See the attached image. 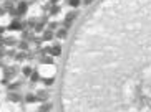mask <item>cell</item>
<instances>
[{
    "label": "cell",
    "mask_w": 151,
    "mask_h": 112,
    "mask_svg": "<svg viewBox=\"0 0 151 112\" xmlns=\"http://www.w3.org/2000/svg\"><path fill=\"white\" fill-rule=\"evenodd\" d=\"M15 74H17V69L15 68H7L5 69V76H3V78H8L10 79V78H13Z\"/></svg>",
    "instance_id": "5"
},
{
    "label": "cell",
    "mask_w": 151,
    "mask_h": 112,
    "mask_svg": "<svg viewBox=\"0 0 151 112\" xmlns=\"http://www.w3.org/2000/svg\"><path fill=\"white\" fill-rule=\"evenodd\" d=\"M25 101H27L28 104H33V102H37V101H38V97H37V96H33V94H27Z\"/></svg>",
    "instance_id": "13"
},
{
    "label": "cell",
    "mask_w": 151,
    "mask_h": 112,
    "mask_svg": "<svg viewBox=\"0 0 151 112\" xmlns=\"http://www.w3.org/2000/svg\"><path fill=\"white\" fill-rule=\"evenodd\" d=\"M48 28H50V30H55V28H58V23L57 22H52L50 25H48Z\"/></svg>",
    "instance_id": "25"
},
{
    "label": "cell",
    "mask_w": 151,
    "mask_h": 112,
    "mask_svg": "<svg viewBox=\"0 0 151 112\" xmlns=\"http://www.w3.org/2000/svg\"><path fill=\"white\" fill-rule=\"evenodd\" d=\"M2 45H5V43H3V40H2V38H0V48H2Z\"/></svg>",
    "instance_id": "33"
},
{
    "label": "cell",
    "mask_w": 151,
    "mask_h": 112,
    "mask_svg": "<svg viewBox=\"0 0 151 112\" xmlns=\"http://www.w3.org/2000/svg\"><path fill=\"white\" fill-rule=\"evenodd\" d=\"M43 26H45V23H42V22H40L38 25H35L33 30H35V31H42V30H43Z\"/></svg>",
    "instance_id": "22"
},
{
    "label": "cell",
    "mask_w": 151,
    "mask_h": 112,
    "mask_svg": "<svg viewBox=\"0 0 151 112\" xmlns=\"http://www.w3.org/2000/svg\"><path fill=\"white\" fill-rule=\"evenodd\" d=\"M42 82H43L45 86H52V84H53V78H43Z\"/></svg>",
    "instance_id": "19"
},
{
    "label": "cell",
    "mask_w": 151,
    "mask_h": 112,
    "mask_svg": "<svg viewBox=\"0 0 151 112\" xmlns=\"http://www.w3.org/2000/svg\"><path fill=\"white\" fill-rule=\"evenodd\" d=\"M50 53H52V56H60L62 54V46L60 45H53V46L50 48Z\"/></svg>",
    "instance_id": "3"
},
{
    "label": "cell",
    "mask_w": 151,
    "mask_h": 112,
    "mask_svg": "<svg viewBox=\"0 0 151 112\" xmlns=\"http://www.w3.org/2000/svg\"><path fill=\"white\" fill-rule=\"evenodd\" d=\"M58 2V0H52V3H57Z\"/></svg>",
    "instance_id": "34"
},
{
    "label": "cell",
    "mask_w": 151,
    "mask_h": 112,
    "mask_svg": "<svg viewBox=\"0 0 151 112\" xmlns=\"http://www.w3.org/2000/svg\"><path fill=\"white\" fill-rule=\"evenodd\" d=\"M28 26L30 28H35V20H32V18L28 20Z\"/></svg>",
    "instance_id": "27"
},
{
    "label": "cell",
    "mask_w": 151,
    "mask_h": 112,
    "mask_svg": "<svg viewBox=\"0 0 151 112\" xmlns=\"http://www.w3.org/2000/svg\"><path fill=\"white\" fill-rule=\"evenodd\" d=\"M38 79H40V76H38V73H37V71H33V73H32V74H30V86H33V84L37 82Z\"/></svg>",
    "instance_id": "10"
},
{
    "label": "cell",
    "mask_w": 151,
    "mask_h": 112,
    "mask_svg": "<svg viewBox=\"0 0 151 112\" xmlns=\"http://www.w3.org/2000/svg\"><path fill=\"white\" fill-rule=\"evenodd\" d=\"M22 73H23V74H25V76H30L32 73H33V69H32L30 66H25V68L22 69Z\"/></svg>",
    "instance_id": "18"
},
{
    "label": "cell",
    "mask_w": 151,
    "mask_h": 112,
    "mask_svg": "<svg viewBox=\"0 0 151 112\" xmlns=\"http://www.w3.org/2000/svg\"><path fill=\"white\" fill-rule=\"evenodd\" d=\"M91 2H93V0H83V3H85V5H90Z\"/></svg>",
    "instance_id": "30"
},
{
    "label": "cell",
    "mask_w": 151,
    "mask_h": 112,
    "mask_svg": "<svg viewBox=\"0 0 151 112\" xmlns=\"http://www.w3.org/2000/svg\"><path fill=\"white\" fill-rule=\"evenodd\" d=\"M37 97H38V101H47L48 99V92L45 89H42V91L37 92Z\"/></svg>",
    "instance_id": "6"
},
{
    "label": "cell",
    "mask_w": 151,
    "mask_h": 112,
    "mask_svg": "<svg viewBox=\"0 0 151 112\" xmlns=\"http://www.w3.org/2000/svg\"><path fill=\"white\" fill-rule=\"evenodd\" d=\"M3 33H5V28H3V26H0V35H3Z\"/></svg>",
    "instance_id": "31"
},
{
    "label": "cell",
    "mask_w": 151,
    "mask_h": 112,
    "mask_svg": "<svg viewBox=\"0 0 151 112\" xmlns=\"http://www.w3.org/2000/svg\"><path fill=\"white\" fill-rule=\"evenodd\" d=\"M72 23H73V22H70V20H65V28H66V30L72 26Z\"/></svg>",
    "instance_id": "26"
},
{
    "label": "cell",
    "mask_w": 151,
    "mask_h": 112,
    "mask_svg": "<svg viewBox=\"0 0 151 112\" xmlns=\"http://www.w3.org/2000/svg\"><path fill=\"white\" fill-rule=\"evenodd\" d=\"M2 86H8V78H3L2 79Z\"/></svg>",
    "instance_id": "28"
},
{
    "label": "cell",
    "mask_w": 151,
    "mask_h": 112,
    "mask_svg": "<svg viewBox=\"0 0 151 112\" xmlns=\"http://www.w3.org/2000/svg\"><path fill=\"white\" fill-rule=\"evenodd\" d=\"M50 13H52V15H58V13H60V5L53 3V5H52V10H50Z\"/></svg>",
    "instance_id": "15"
},
{
    "label": "cell",
    "mask_w": 151,
    "mask_h": 112,
    "mask_svg": "<svg viewBox=\"0 0 151 112\" xmlns=\"http://www.w3.org/2000/svg\"><path fill=\"white\" fill-rule=\"evenodd\" d=\"M68 5L72 7V8H76V7L80 5V0H68Z\"/></svg>",
    "instance_id": "20"
},
{
    "label": "cell",
    "mask_w": 151,
    "mask_h": 112,
    "mask_svg": "<svg viewBox=\"0 0 151 112\" xmlns=\"http://www.w3.org/2000/svg\"><path fill=\"white\" fill-rule=\"evenodd\" d=\"M75 17H76V13H75V12H70L68 15H66V18H65V20H70V22H73V20H75Z\"/></svg>",
    "instance_id": "21"
},
{
    "label": "cell",
    "mask_w": 151,
    "mask_h": 112,
    "mask_svg": "<svg viewBox=\"0 0 151 112\" xmlns=\"http://www.w3.org/2000/svg\"><path fill=\"white\" fill-rule=\"evenodd\" d=\"M27 8H28L27 2H18V5H17V8L12 12V15H13V17H18V18H20V15H23V13L27 12Z\"/></svg>",
    "instance_id": "1"
},
{
    "label": "cell",
    "mask_w": 151,
    "mask_h": 112,
    "mask_svg": "<svg viewBox=\"0 0 151 112\" xmlns=\"http://www.w3.org/2000/svg\"><path fill=\"white\" fill-rule=\"evenodd\" d=\"M33 43H35V46H40L43 43V38H33Z\"/></svg>",
    "instance_id": "23"
},
{
    "label": "cell",
    "mask_w": 151,
    "mask_h": 112,
    "mask_svg": "<svg viewBox=\"0 0 151 112\" xmlns=\"http://www.w3.org/2000/svg\"><path fill=\"white\" fill-rule=\"evenodd\" d=\"M15 54H17V53H15V51H13V50H10L8 53H7V56H13V58H15Z\"/></svg>",
    "instance_id": "29"
},
{
    "label": "cell",
    "mask_w": 151,
    "mask_h": 112,
    "mask_svg": "<svg viewBox=\"0 0 151 112\" xmlns=\"http://www.w3.org/2000/svg\"><path fill=\"white\" fill-rule=\"evenodd\" d=\"M8 101H12V102H18V101H20V94L10 92V94H8Z\"/></svg>",
    "instance_id": "11"
},
{
    "label": "cell",
    "mask_w": 151,
    "mask_h": 112,
    "mask_svg": "<svg viewBox=\"0 0 151 112\" xmlns=\"http://www.w3.org/2000/svg\"><path fill=\"white\" fill-rule=\"evenodd\" d=\"M40 63L42 64H52V63H53V56H42Z\"/></svg>",
    "instance_id": "9"
},
{
    "label": "cell",
    "mask_w": 151,
    "mask_h": 112,
    "mask_svg": "<svg viewBox=\"0 0 151 112\" xmlns=\"http://www.w3.org/2000/svg\"><path fill=\"white\" fill-rule=\"evenodd\" d=\"M22 36H23V40H25V41H27V40H32V41H33V38H35L33 33L28 31V30H23V31H22Z\"/></svg>",
    "instance_id": "7"
},
{
    "label": "cell",
    "mask_w": 151,
    "mask_h": 112,
    "mask_svg": "<svg viewBox=\"0 0 151 112\" xmlns=\"http://www.w3.org/2000/svg\"><path fill=\"white\" fill-rule=\"evenodd\" d=\"M52 110V104H42L40 106V109H38V112H50Z\"/></svg>",
    "instance_id": "12"
},
{
    "label": "cell",
    "mask_w": 151,
    "mask_h": 112,
    "mask_svg": "<svg viewBox=\"0 0 151 112\" xmlns=\"http://www.w3.org/2000/svg\"><path fill=\"white\" fill-rule=\"evenodd\" d=\"M3 43H5L7 46H15V45L18 43V41H17L13 36H7V38H3Z\"/></svg>",
    "instance_id": "4"
},
{
    "label": "cell",
    "mask_w": 151,
    "mask_h": 112,
    "mask_svg": "<svg viewBox=\"0 0 151 112\" xmlns=\"http://www.w3.org/2000/svg\"><path fill=\"white\" fill-rule=\"evenodd\" d=\"M3 12H5V8H0V15H3Z\"/></svg>",
    "instance_id": "32"
},
{
    "label": "cell",
    "mask_w": 151,
    "mask_h": 112,
    "mask_svg": "<svg viewBox=\"0 0 151 112\" xmlns=\"http://www.w3.org/2000/svg\"><path fill=\"white\" fill-rule=\"evenodd\" d=\"M8 87H10V89H12V91H15V89H18V87H20V82H13V84H8Z\"/></svg>",
    "instance_id": "24"
},
{
    "label": "cell",
    "mask_w": 151,
    "mask_h": 112,
    "mask_svg": "<svg viewBox=\"0 0 151 112\" xmlns=\"http://www.w3.org/2000/svg\"><path fill=\"white\" fill-rule=\"evenodd\" d=\"M8 30H12V31L23 30V23H20V20H18V18H15V20H13V22L8 25Z\"/></svg>",
    "instance_id": "2"
},
{
    "label": "cell",
    "mask_w": 151,
    "mask_h": 112,
    "mask_svg": "<svg viewBox=\"0 0 151 112\" xmlns=\"http://www.w3.org/2000/svg\"><path fill=\"white\" fill-rule=\"evenodd\" d=\"M0 56H3V51L2 50H0Z\"/></svg>",
    "instance_id": "35"
},
{
    "label": "cell",
    "mask_w": 151,
    "mask_h": 112,
    "mask_svg": "<svg viewBox=\"0 0 151 112\" xmlns=\"http://www.w3.org/2000/svg\"><path fill=\"white\" fill-rule=\"evenodd\" d=\"M57 38H66V28H62L57 31Z\"/></svg>",
    "instance_id": "17"
},
{
    "label": "cell",
    "mask_w": 151,
    "mask_h": 112,
    "mask_svg": "<svg viewBox=\"0 0 151 112\" xmlns=\"http://www.w3.org/2000/svg\"><path fill=\"white\" fill-rule=\"evenodd\" d=\"M27 58H28V54L23 53V51H20V53L15 54V59H17V61H23V59H27Z\"/></svg>",
    "instance_id": "14"
},
{
    "label": "cell",
    "mask_w": 151,
    "mask_h": 112,
    "mask_svg": "<svg viewBox=\"0 0 151 112\" xmlns=\"http://www.w3.org/2000/svg\"><path fill=\"white\" fill-rule=\"evenodd\" d=\"M18 48H20V50H23V51H25V50H28V41L22 40V41L18 43Z\"/></svg>",
    "instance_id": "16"
},
{
    "label": "cell",
    "mask_w": 151,
    "mask_h": 112,
    "mask_svg": "<svg viewBox=\"0 0 151 112\" xmlns=\"http://www.w3.org/2000/svg\"><path fill=\"white\" fill-rule=\"evenodd\" d=\"M42 38H43V41H50L52 38H53V31H52V30H45Z\"/></svg>",
    "instance_id": "8"
}]
</instances>
